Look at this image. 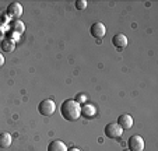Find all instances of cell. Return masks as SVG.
<instances>
[{
  "instance_id": "6",
  "label": "cell",
  "mask_w": 158,
  "mask_h": 151,
  "mask_svg": "<svg viewBox=\"0 0 158 151\" xmlns=\"http://www.w3.org/2000/svg\"><path fill=\"white\" fill-rule=\"evenodd\" d=\"M89 32L95 39H102L105 36V34H106V28H105V25L102 23H94L91 25Z\"/></svg>"
},
{
  "instance_id": "13",
  "label": "cell",
  "mask_w": 158,
  "mask_h": 151,
  "mask_svg": "<svg viewBox=\"0 0 158 151\" xmlns=\"http://www.w3.org/2000/svg\"><path fill=\"white\" fill-rule=\"evenodd\" d=\"M14 49H15V44L13 41H10L9 38L2 41V50H4V52H13Z\"/></svg>"
},
{
  "instance_id": "8",
  "label": "cell",
  "mask_w": 158,
  "mask_h": 151,
  "mask_svg": "<svg viewBox=\"0 0 158 151\" xmlns=\"http://www.w3.org/2000/svg\"><path fill=\"white\" fill-rule=\"evenodd\" d=\"M118 124H119L123 130H129L133 126V118L130 115H127V113H123V115H120L118 118Z\"/></svg>"
},
{
  "instance_id": "7",
  "label": "cell",
  "mask_w": 158,
  "mask_h": 151,
  "mask_svg": "<svg viewBox=\"0 0 158 151\" xmlns=\"http://www.w3.org/2000/svg\"><path fill=\"white\" fill-rule=\"evenodd\" d=\"M112 44L116 49H125L127 46V36L125 34H116V35L112 38Z\"/></svg>"
},
{
  "instance_id": "19",
  "label": "cell",
  "mask_w": 158,
  "mask_h": 151,
  "mask_svg": "<svg viewBox=\"0 0 158 151\" xmlns=\"http://www.w3.org/2000/svg\"><path fill=\"white\" fill-rule=\"evenodd\" d=\"M0 24H2V17H0Z\"/></svg>"
},
{
  "instance_id": "3",
  "label": "cell",
  "mask_w": 158,
  "mask_h": 151,
  "mask_svg": "<svg viewBox=\"0 0 158 151\" xmlns=\"http://www.w3.org/2000/svg\"><path fill=\"white\" fill-rule=\"evenodd\" d=\"M104 132H105V136L109 137V139H119L123 133V129L118 123H108L105 126Z\"/></svg>"
},
{
  "instance_id": "5",
  "label": "cell",
  "mask_w": 158,
  "mask_h": 151,
  "mask_svg": "<svg viewBox=\"0 0 158 151\" xmlns=\"http://www.w3.org/2000/svg\"><path fill=\"white\" fill-rule=\"evenodd\" d=\"M7 15H9L10 18L18 20V18L23 15V6H21L18 2H13V3H10L9 7H7Z\"/></svg>"
},
{
  "instance_id": "10",
  "label": "cell",
  "mask_w": 158,
  "mask_h": 151,
  "mask_svg": "<svg viewBox=\"0 0 158 151\" xmlns=\"http://www.w3.org/2000/svg\"><path fill=\"white\" fill-rule=\"evenodd\" d=\"M11 141H13V137L10 133H7V132L0 133V148L10 147V145H11Z\"/></svg>"
},
{
  "instance_id": "16",
  "label": "cell",
  "mask_w": 158,
  "mask_h": 151,
  "mask_svg": "<svg viewBox=\"0 0 158 151\" xmlns=\"http://www.w3.org/2000/svg\"><path fill=\"white\" fill-rule=\"evenodd\" d=\"M4 65V56L2 53H0V67H2V66Z\"/></svg>"
},
{
  "instance_id": "9",
  "label": "cell",
  "mask_w": 158,
  "mask_h": 151,
  "mask_svg": "<svg viewBox=\"0 0 158 151\" xmlns=\"http://www.w3.org/2000/svg\"><path fill=\"white\" fill-rule=\"evenodd\" d=\"M97 113V108L93 104H84L81 105V116L85 119H91L94 118Z\"/></svg>"
},
{
  "instance_id": "2",
  "label": "cell",
  "mask_w": 158,
  "mask_h": 151,
  "mask_svg": "<svg viewBox=\"0 0 158 151\" xmlns=\"http://www.w3.org/2000/svg\"><path fill=\"white\" fill-rule=\"evenodd\" d=\"M38 111H39V113L44 115V116H51L52 113L56 111V104H55V101L46 98V99H44V101L39 102Z\"/></svg>"
},
{
  "instance_id": "17",
  "label": "cell",
  "mask_w": 158,
  "mask_h": 151,
  "mask_svg": "<svg viewBox=\"0 0 158 151\" xmlns=\"http://www.w3.org/2000/svg\"><path fill=\"white\" fill-rule=\"evenodd\" d=\"M67 151H81L80 148H77V147H72V148H69Z\"/></svg>"
},
{
  "instance_id": "1",
  "label": "cell",
  "mask_w": 158,
  "mask_h": 151,
  "mask_svg": "<svg viewBox=\"0 0 158 151\" xmlns=\"http://www.w3.org/2000/svg\"><path fill=\"white\" fill-rule=\"evenodd\" d=\"M60 113L66 120L74 122L81 116V105L76 99H66L60 107Z\"/></svg>"
},
{
  "instance_id": "15",
  "label": "cell",
  "mask_w": 158,
  "mask_h": 151,
  "mask_svg": "<svg viewBox=\"0 0 158 151\" xmlns=\"http://www.w3.org/2000/svg\"><path fill=\"white\" fill-rule=\"evenodd\" d=\"M76 101H77V102H78V104H83V102H84V101H85V97H84V95H80V94H78L77 95V98H76Z\"/></svg>"
},
{
  "instance_id": "14",
  "label": "cell",
  "mask_w": 158,
  "mask_h": 151,
  "mask_svg": "<svg viewBox=\"0 0 158 151\" xmlns=\"http://www.w3.org/2000/svg\"><path fill=\"white\" fill-rule=\"evenodd\" d=\"M76 7H77L78 10H84L87 7V2L85 0H77V2H76Z\"/></svg>"
},
{
  "instance_id": "18",
  "label": "cell",
  "mask_w": 158,
  "mask_h": 151,
  "mask_svg": "<svg viewBox=\"0 0 158 151\" xmlns=\"http://www.w3.org/2000/svg\"><path fill=\"white\" fill-rule=\"evenodd\" d=\"M2 39H4V32L0 30V42H2Z\"/></svg>"
},
{
  "instance_id": "12",
  "label": "cell",
  "mask_w": 158,
  "mask_h": 151,
  "mask_svg": "<svg viewBox=\"0 0 158 151\" xmlns=\"http://www.w3.org/2000/svg\"><path fill=\"white\" fill-rule=\"evenodd\" d=\"M11 31H14L15 34H18V35H21V34L25 31V25L24 23H21L20 20H14L11 23Z\"/></svg>"
},
{
  "instance_id": "4",
  "label": "cell",
  "mask_w": 158,
  "mask_h": 151,
  "mask_svg": "<svg viewBox=\"0 0 158 151\" xmlns=\"http://www.w3.org/2000/svg\"><path fill=\"white\" fill-rule=\"evenodd\" d=\"M127 145H129V151H143L144 150V140L141 136L139 134H134L127 141Z\"/></svg>"
},
{
  "instance_id": "20",
  "label": "cell",
  "mask_w": 158,
  "mask_h": 151,
  "mask_svg": "<svg viewBox=\"0 0 158 151\" xmlns=\"http://www.w3.org/2000/svg\"><path fill=\"white\" fill-rule=\"evenodd\" d=\"M123 151H129V150H123Z\"/></svg>"
},
{
  "instance_id": "11",
  "label": "cell",
  "mask_w": 158,
  "mask_h": 151,
  "mask_svg": "<svg viewBox=\"0 0 158 151\" xmlns=\"http://www.w3.org/2000/svg\"><path fill=\"white\" fill-rule=\"evenodd\" d=\"M48 151H67V147L63 141L60 140H53L51 141V144L48 145Z\"/></svg>"
}]
</instances>
